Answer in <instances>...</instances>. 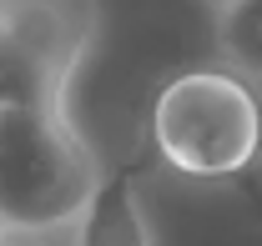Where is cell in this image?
<instances>
[{
    "label": "cell",
    "mask_w": 262,
    "mask_h": 246,
    "mask_svg": "<svg viewBox=\"0 0 262 246\" xmlns=\"http://www.w3.org/2000/svg\"><path fill=\"white\" fill-rule=\"evenodd\" d=\"M0 246H71V231H0Z\"/></svg>",
    "instance_id": "cell-6"
},
{
    "label": "cell",
    "mask_w": 262,
    "mask_h": 246,
    "mask_svg": "<svg viewBox=\"0 0 262 246\" xmlns=\"http://www.w3.org/2000/svg\"><path fill=\"white\" fill-rule=\"evenodd\" d=\"M151 141L182 176H242L262 156V101L237 70H182L151 101Z\"/></svg>",
    "instance_id": "cell-2"
},
{
    "label": "cell",
    "mask_w": 262,
    "mask_h": 246,
    "mask_svg": "<svg viewBox=\"0 0 262 246\" xmlns=\"http://www.w3.org/2000/svg\"><path fill=\"white\" fill-rule=\"evenodd\" d=\"M212 35H217V51H222L227 70H237L252 86H262V0H227V5H217Z\"/></svg>",
    "instance_id": "cell-5"
},
{
    "label": "cell",
    "mask_w": 262,
    "mask_h": 246,
    "mask_svg": "<svg viewBox=\"0 0 262 246\" xmlns=\"http://www.w3.org/2000/svg\"><path fill=\"white\" fill-rule=\"evenodd\" d=\"M96 40V0H0V111L66 106Z\"/></svg>",
    "instance_id": "cell-3"
},
{
    "label": "cell",
    "mask_w": 262,
    "mask_h": 246,
    "mask_svg": "<svg viewBox=\"0 0 262 246\" xmlns=\"http://www.w3.org/2000/svg\"><path fill=\"white\" fill-rule=\"evenodd\" d=\"M207 5H212V10H217V5H227V0H207Z\"/></svg>",
    "instance_id": "cell-7"
},
{
    "label": "cell",
    "mask_w": 262,
    "mask_h": 246,
    "mask_svg": "<svg viewBox=\"0 0 262 246\" xmlns=\"http://www.w3.org/2000/svg\"><path fill=\"white\" fill-rule=\"evenodd\" d=\"M101 181L66 106L0 111V231H71Z\"/></svg>",
    "instance_id": "cell-1"
},
{
    "label": "cell",
    "mask_w": 262,
    "mask_h": 246,
    "mask_svg": "<svg viewBox=\"0 0 262 246\" xmlns=\"http://www.w3.org/2000/svg\"><path fill=\"white\" fill-rule=\"evenodd\" d=\"M71 246H157L146 206H141V181H136L131 166L111 171L101 181L91 206L71 226Z\"/></svg>",
    "instance_id": "cell-4"
}]
</instances>
